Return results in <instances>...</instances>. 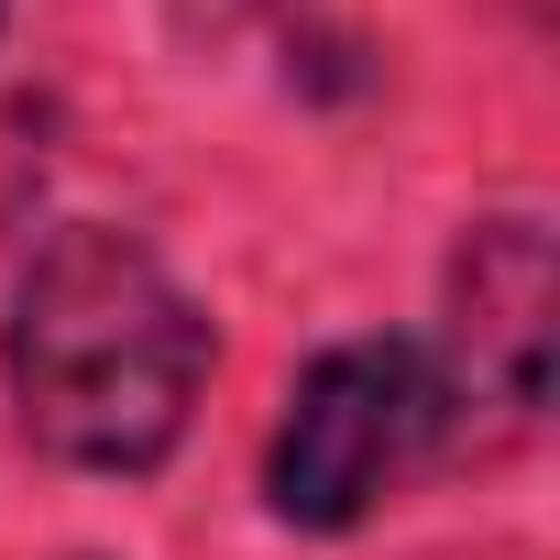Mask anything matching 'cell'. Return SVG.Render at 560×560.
I'll return each mask as SVG.
<instances>
[{
  "mask_svg": "<svg viewBox=\"0 0 560 560\" xmlns=\"http://www.w3.org/2000/svg\"><path fill=\"white\" fill-rule=\"evenodd\" d=\"M12 407L34 429V451L89 462V472H143L176 451L198 374H209V319L187 308V287L100 220H67L12 287Z\"/></svg>",
  "mask_w": 560,
  "mask_h": 560,
  "instance_id": "cell-1",
  "label": "cell"
},
{
  "mask_svg": "<svg viewBox=\"0 0 560 560\" xmlns=\"http://www.w3.org/2000/svg\"><path fill=\"white\" fill-rule=\"evenodd\" d=\"M451 385L429 374L418 341H341L298 374L287 396V429H275V462H264V494L287 527H352L385 472L440 429Z\"/></svg>",
  "mask_w": 560,
  "mask_h": 560,
  "instance_id": "cell-2",
  "label": "cell"
},
{
  "mask_svg": "<svg viewBox=\"0 0 560 560\" xmlns=\"http://www.w3.org/2000/svg\"><path fill=\"white\" fill-rule=\"evenodd\" d=\"M462 374L505 418L549 396V231L538 220H483L462 253Z\"/></svg>",
  "mask_w": 560,
  "mask_h": 560,
  "instance_id": "cell-3",
  "label": "cell"
}]
</instances>
